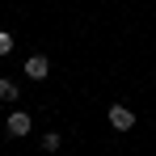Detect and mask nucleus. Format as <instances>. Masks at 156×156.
Masks as SVG:
<instances>
[{
	"instance_id": "nucleus-1",
	"label": "nucleus",
	"mask_w": 156,
	"mask_h": 156,
	"mask_svg": "<svg viewBox=\"0 0 156 156\" xmlns=\"http://www.w3.org/2000/svg\"><path fill=\"white\" fill-rule=\"evenodd\" d=\"M105 118H110V127H114V131H131V127H135V110L122 105V101L110 105V110H105Z\"/></svg>"
},
{
	"instance_id": "nucleus-2",
	"label": "nucleus",
	"mask_w": 156,
	"mask_h": 156,
	"mask_svg": "<svg viewBox=\"0 0 156 156\" xmlns=\"http://www.w3.org/2000/svg\"><path fill=\"white\" fill-rule=\"evenodd\" d=\"M30 127H34V118H30L26 110H13V114H9V122H4V131H9L13 139H21V135H30Z\"/></svg>"
},
{
	"instance_id": "nucleus-3",
	"label": "nucleus",
	"mask_w": 156,
	"mask_h": 156,
	"mask_svg": "<svg viewBox=\"0 0 156 156\" xmlns=\"http://www.w3.org/2000/svg\"><path fill=\"white\" fill-rule=\"evenodd\" d=\"M47 72H51L47 55H30V59H26V76L30 80H47Z\"/></svg>"
},
{
	"instance_id": "nucleus-4",
	"label": "nucleus",
	"mask_w": 156,
	"mask_h": 156,
	"mask_svg": "<svg viewBox=\"0 0 156 156\" xmlns=\"http://www.w3.org/2000/svg\"><path fill=\"white\" fill-rule=\"evenodd\" d=\"M17 93H21L17 80H4V76H0V101H17Z\"/></svg>"
},
{
	"instance_id": "nucleus-5",
	"label": "nucleus",
	"mask_w": 156,
	"mask_h": 156,
	"mask_svg": "<svg viewBox=\"0 0 156 156\" xmlns=\"http://www.w3.org/2000/svg\"><path fill=\"white\" fill-rule=\"evenodd\" d=\"M59 144H63L59 131H47V135H42V152H59Z\"/></svg>"
},
{
	"instance_id": "nucleus-6",
	"label": "nucleus",
	"mask_w": 156,
	"mask_h": 156,
	"mask_svg": "<svg viewBox=\"0 0 156 156\" xmlns=\"http://www.w3.org/2000/svg\"><path fill=\"white\" fill-rule=\"evenodd\" d=\"M13 51V34H9V30H0V55H9Z\"/></svg>"
}]
</instances>
